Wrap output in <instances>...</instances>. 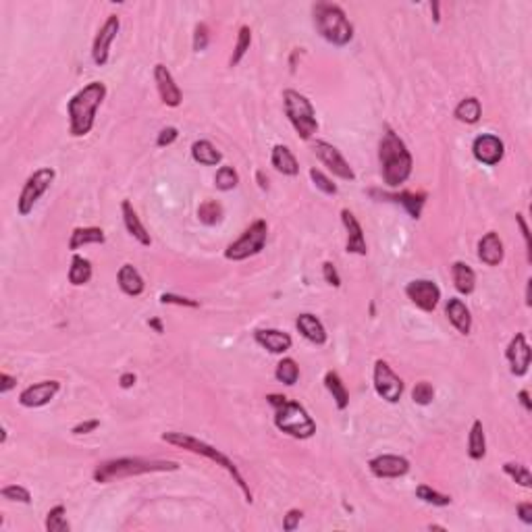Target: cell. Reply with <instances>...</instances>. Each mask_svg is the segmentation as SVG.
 Listing matches in <instances>:
<instances>
[{"label":"cell","mask_w":532,"mask_h":532,"mask_svg":"<svg viewBox=\"0 0 532 532\" xmlns=\"http://www.w3.org/2000/svg\"><path fill=\"white\" fill-rule=\"evenodd\" d=\"M378 162H380V175L383 181L389 188H400L404 186L409 175L414 160L407 150L406 142L387 125L383 131V137L378 142Z\"/></svg>","instance_id":"cell-1"},{"label":"cell","mask_w":532,"mask_h":532,"mask_svg":"<svg viewBox=\"0 0 532 532\" xmlns=\"http://www.w3.org/2000/svg\"><path fill=\"white\" fill-rule=\"evenodd\" d=\"M106 98V86L102 81H90L67 104L69 111V133L73 137H86L96 125V111Z\"/></svg>","instance_id":"cell-2"},{"label":"cell","mask_w":532,"mask_h":532,"mask_svg":"<svg viewBox=\"0 0 532 532\" xmlns=\"http://www.w3.org/2000/svg\"><path fill=\"white\" fill-rule=\"evenodd\" d=\"M162 441H164V443H169V445L181 447V449H186V451H189V453L202 455V458H206L208 462H213V464H217V466H220L222 470H227V472H229V476L233 478V482L242 489V493H244L246 501H248V503L254 501L250 485H248V482H246V478L242 476V472H239V468L235 466V462H233L229 455H225L220 449L213 447V445H208L206 441H200L198 437H191V435H188V433H175V431L164 433V435H162Z\"/></svg>","instance_id":"cell-3"},{"label":"cell","mask_w":532,"mask_h":532,"mask_svg":"<svg viewBox=\"0 0 532 532\" xmlns=\"http://www.w3.org/2000/svg\"><path fill=\"white\" fill-rule=\"evenodd\" d=\"M179 464L173 460H157V458H117L98 464L94 470V480L100 485L123 480L131 476L152 474V472H175Z\"/></svg>","instance_id":"cell-4"},{"label":"cell","mask_w":532,"mask_h":532,"mask_svg":"<svg viewBox=\"0 0 532 532\" xmlns=\"http://www.w3.org/2000/svg\"><path fill=\"white\" fill-rule=\"evenodd\" d=\"M268 404L275 407V426L293 438H310L316 433V422L308 409L279 393L266 395Z\"/></svg>","instance_id":"cell-5"},{"label":"cell","mask_w":532,"mask_h":532,"mask_svg":"<svg viewBox=\"0 0 532 532\" xmlns=\"http://www.w3.org/2000/svg\"><path fill=\"white\" fill-rule=\"evenodd\" d=\"M314 28L329 44L347 46L353 40V26L349 23L345 11L333 2H316L312 9Z\"/></svg>","instance_id":"cell-6"},{"label":"cell","mask_w":532,"mask_h":532,"mask_svg":"<svg viewBox=\"0 0 532 532\" xmlns=\"http://www.w3.org/2000/svg\"><path fill=\"white\" fill-rule=\"evenodd\" d=\"M283 106H285V115L295 129V133L302 140H312V135L318 131V119H316L312 102L295 90H285L283 92Z\"/></svg>","instance_id":"cell-7"},{"label":"cell","mask_w":532,"mask_h":532,"mask_svg":"<svg viewBox=\"0 0 532 532\" xmlns=\"http://www.w3.org/2000/svg\"><path fill=\"white\" fill-rule=\"evenodd\" d=\"M266 237H268V225H266V220H254L250 227L242 233V237L237 242H233V244L227 246L225 258L233 260V262L248 260V258L264 250Z\"/></svg>","instance_id":"cell-8"},{"label":"cell","mask_w":532,"mask_h":532,"mask_svg":"<svg viewBox=\"0 0 532 532\" xmlns=\"http://www.w3.org/2000/svg\"><path fill=\"white\" fill-rule=\"evenodd\" d=\"M57 177V171L50 169V166H44V169H38L33 171L32 175L28 177L26 186L19 193V200H17V213L21 217H28L33 210V206L38 204V200L50 189L52 181Z\"/></svg>","instance_id":"cell-9"},{"label":"cell","mask_w":532,"mask_h":532,"mask_svg":"<svg viewBox=\"0 0 532 532\" xmlns=\"http://www.w3.org/2000/svg\"><path fill=\"white\" fill-rule=\"evenodd\" d=\"M375 391L380 400H385L387 404H397L404 395V380L391 370V366L385 360H376L375 373Z\"/></svg>","instance_id":"cell-10"},{"label":"cell","mask_w":532,"mask_h":532,"mask_svg":"<svg viewBox=\"0 0 532 532\" xmlns=\"http://www.w3.org/2000/svg\"><path fill=\"white\" fill-rule=\"evenodd\" d=\"M312 150L314 154L318 157V160H320L335 177H339V179H344V181H353V179H356L353 169L349 166V162L345 160L344 154H341L333 144H329V142H324V140H316Z\"/></svg>","instance_id":"cell-11"},{"label":"cell","mask_w":532,"mask_h":532,"mask_svg":"<svg viewBox=\"0 0 532 532\" xmlns=\"http://www.w3.org/2000/svg\"><path fill=\"white\" fill-rule=\"evenodd\" d=\"M121 30V19L117 15H108L102 28L98 30L92 44V61L96 67H104L111 59V44L117 40V33Z\"/></svg>","instance_id":"cell-12"},{"label":"cell","mask_w":532,"mask_h":532,"mask_svg":"<svg viewBox=\"0 0 532 532\" xmlns=\"http://www.w3.org/2000/svg\"><path fill=\"white\" fill-rule=\"evenodd\" d=\"M406 295L407 300L420 308L422 312H433L438 306V300H441V289L435 281H429V279H416V281H409L406 285Z\"/></svg>","instance_id":"cell-13"},{"label":"cell","mask_w":532,"mask_h":532,"mask_svg":"<svg viewBox=\"0 0 532 532\" xmlns=\"http://www.w3.org/2000/svg\"><path fill=\"white\" fill-rule=\"evenodd\" d=\"M531 345L524 333H516L505 349V358L509 362V373L514 376H524L531 368Z\"/></svg>","instance_id":"cell-14"},{"label":"cell","mask_w":532,"mask_h":532,"mask_svg":"<svg viewBox=\"0 0 532 532\" xmlns=\"http://www.w3.org/2000/svg\"><path fill=\"white\" fill-rule=\"evenodd\" d=\"M472 154L474 158L480 162V164H487V166H495L499 164L503 157H505V144L501 142L497 135L493 133H482L474 140L472 144Z\"/></svg>","instance_id":"cell-15"},{"label":"cell","mask_w":532,"mask_h":532,"mask_svg":"<svg viewBox=\"0 0 532 532\" xmlns=\"http://www.w3.org/2000/svg\"><path fill=\"white\" fill-rule=\"evenodd\" d=\"M59 391H61L59 380H40V383H33L30 387H26L19 393V404L23 407H42L50 404Z\"/></svg>","instance_id":"cell-16"},{"label":"cell","mask_w":532,"mask_h":532,"mask_svg":"<svg viewBox=\"0 0 532 532\" xmlns=\"http://www.w3.org/2000/svg\"><path fill=\"white\" fill-rule=\"evenodd\" d=\"M368 470L373 472L376 478H400L406 476L409 472V462L404 455H393V453H385V455H376L368 462Z\"/></svg>","instance_id":"cell-17"},{"label":"cell","mask_w":532,"mask_h":532,"mask_svg":"<svg viewBox=\"0 0 532 532\" xmlns=\"http://www.w3.org/2000/svg\"><path fill=\"white\" fill-rule=\"evenodd\" d=\"M154 81H157L160 100H162L166 106L175 108V106L181 104L183 94H181V90H179V86L175 84V77H173V73L169 71L166 64L158 63L157 67H154Z\"/></svg>","instance_id":"cell-18"},{"label":"cell","mask_w":532,"mask_h":532,"mask_svg":"<svg viewBox=\"0 0 532 532\" xmlns=\"http://www.w3.org/2000/svg\"><path fill=\"white\" fill-rule=\"evenodd\" d=\"M341 222H344L345 231H347V244H345V251L347 254H358V256H366L368 251V244L362 231L360 220L356 219V215L351 210L344 208L341 210Z\"/></svg>","instance_id":"cell-19"},{"label":"cell","mask_w":532,"mask_h":532,"mask_svg":"<svg viewBox=\"0 0 532 532\" xmlns=\"http://www.w3.org/2000/svg\"><path fill=\"white\" fill-rule=\"evenodd\" d=\"M254 339H256V344L268 349L271 353H285L293 345L291 335L285 331H279V329H260L254 333Z\"/></svg>","instance_id":"cell-20"},{"label":"cell","mask_w":532,"mask_h":532,"mask_svg":"<svg viewBox=\"0 0 532 532\" xmlns=\"http://www.w3.org/2000/svg\"><path fill=\"white\" fill-rule=\"evenodd\" d=\"M478 258L480 262H485L487 266H499L505 258V248L503 242L495 231H489L487 235L480 237L478 242Z\"/></svg>","instance_id":"cell-21"},{"label":"cell","mask_w":532,"mask_h":532,"mask_svg":"<svg viewBox=\"0 0 532 532\" xmlns=\"http://www.w3.org/2000/svg\"><path fill=\"white\" fill-rule=\"evenodd\" d=\"M370 193H373V196H378L380 200L402 204L412 219H420L422 206H424V202H426V193H412V191H402V193H378L375 189H373Z\"/></svg>","instance_id":"cell-22"},{"label":"cell","mask_w":532,"mask_h":532,"mask_svg":"<svg viewBox=\"0 0 532 532\" xmlns=\"http://www.w3.org/2000/svg\"><path fill=\"white\" fill-rule=\"evenodd\" d=\"M121 215H123V222H125L127 233H129L137 244H142V246H146V248L152 246L150 233H148L146 227L142 225V220H140L135 208H133V204H131L129 200H123V204H121Z\"/></svg>","instance_id":"cell-23"},{"label":"cell","mask_w":532,"mask_h":532,"mask_svg":"<svg viewBox=\"0 0 532 532\" xmlns=\"http://www.w3.org/2000/svg\"><path fill=\"white\" fill-rule=\"evenodd\" d=\"M295 327H298V331L302 333V337L308 339V341L314 345H324L327 344V339H329L324 324L310 312L300 314V316L295 318Z\"/></svg>","instance_id":"cell-24"},{"label":"cell","mask_w":532,"mask_h":532,"mask_svg":"<svg viewBox=\"0 0 532 532\" xmlns=\"http://www.w3.org/2000/svg\"><path fill=\"white\" fill-rule=\"evenodd\" d=\"M445 314H447V320L458 329V333L470 335V331H472V314H470L468 306L460 298H451L447 302Z\"/></svg>","instance_id":"cell-25"},{"label":"cell","mask_w":532,"mask_h":532,"mask_svg":"<svg viewBox=\"0 0 532 532\" xmlns=\"http://www.w3.org/2000/svg\"><path fill=\"white\" fill-rule=\"evenodd\" d=\"M117 281H119V287L125 295H131V298H137L144 293L146 289V283H144V277L140 275V271L133 266V264H123L117 273Z\"/></svg>","instance_id":"cell-26"},{"label":"cell","mask_w":532,"mask_h":532,"mask_svg":"<svg viewBox=\"0 0 532 532\" xmlns=\"http://www.w3.org/2000/svg\"><path fill=\"white\" fill-rule=\"evenodd\" d=\"M271 164L275 166V171H279L281 175H287V177H295L300 173V164L293 157V152L283 146V144H277L273 148V154H271Z\"/></svg>","instance_id":"cell-27"},{"label":"cell","mask_w":532,"mask_h":532,"mask_svg":"<svg viewBox=\"0 0 532 532\" xmlns=\"http://www.w3.org/2000/svg\"><path fill=\"white\" fill-rule=\"evenodd\" d=\"M106 242V235L100 227H77L73 229L71 233V239H69V250L75 251L84 246H90V244H104Z\"/></svg>","instance_id":"cell-28"},{"label":"cell","mask_w":532,"mask_h":532,"mask_svg":"<svg viewBox=\"0 0 532 532\" xmlns=\"http://www.w3.org/2000/svg\"><path fill=\"white\" fill-rule=\"evenodd\" d=\"M451 277H453V285L458 289V293L462 295H470L476 289V273L470 268L466 262H453L451 264Z\"/></svg>","instance_id":"cell-29"},{"label":"cell","mask_w":532,"mask_h":532,"mask_svg":"<svg viewBox=\"0 0 532 532\" xmlns=\"http://www.w3.org/2000/svg\"><path fill=\"white\" fill-rule=\"evenodd\" d=\"M191 158H193L198 164L217 166L220 160H222V154L217 150V146L210 144L208 140H198V142H193V146H191Z\"/></svg>","instance_id":"cell-30"},{"label":"cell","mask_w":532,"mask_h":532,"mask_svg":"<svg viewBox=\"0 0 532 532\" xmlns=\"http://www.w3.org/2000/svg\"><path fill=\"white\" fill-rule=\"evenodd\" d=\"M468 455L470 460H474V462H480L487 455V437H485L482 420H474L472 422L468 437Z\"/></svg>","instance_id":"cell-31"},{"label":"cell","mask_w":532,"mask_h":532,"mask_svg":"<svg viewBox=\"0 0 532 532\" xmlns=\"http://www.w3.org/2000/svg\"><path fill=\"white\" fill-rule=\"evenodd\" d=\"M324 387H327V391L333 395L337 409H341V412L347 409V406H349V393H347V389H345V383L341 380L339 373L329 370V373L324 375Z\"/></svg>","instance_id":"cell-32"},{"label":"cell","mask_w":532,"mask_h":532,"mask_svg":"<svg viewBox=\"0 0 532 532\" xmlns=\"http://www.w3.org/2000/svg\"><path fill=\"white\" fill-rule=\"evenodd\" d=\"M92 273H94L92 271V262L88 258L75 254L73 260H71V266H69V283L75 285V287L86 285V283H90V279H92Z\"/></svg>","instance_id":"cell-33"},{"label":"cell","mask_w":532,"mask_h":532,"mask_svg":"<svg viewBox=\"0 0 532 532\" xmlns=\"http://www.w3.org/2000/svg\"><path fill=\"white\" fill-rule=\"evenodd\" d=\"M455 119L458 121H462V123H466V125H474V123H478L480 121V117H482V106H480V100L478 98H474V96H470V98H464L458 106H455Z\"/></svg>","instance_id":"cell-34"},{"label":"cell","mask_w":532,"mask_h":532,"mask_svg":"<svg viewBox=\"0 0 532 532\" xmlns=\"http://www.w3.org/2000/svg\"><path fill=\"white\" fill-rule=\"evenodd\" d=\"M275 376L277 380L287 385V387H293L300 378V366L293 358H283L281 362L277 364V370H275Z\"/></svg>","instance_id":"cell-35"},{"label":"cell","mask_w":532,"mask_h":532,"mask_svg":"<svg viewBox=\"0 0 532 532\" xmlns=\"http://www.w3.org/2000/svg\"><path fill=\"white\" fill-rule=\"evenodd\" d=\"M46 531L48 532H69L71 524L67 520V509L64 505H55L48 514H46Z\"/></svg>","instance_id":"cell-36"},{"label":"cell","mask_w":532,"mask_h":532,"mask_svg":"<svg viewBox=\"0 0 532 532\" xmlns=\"http://www.w3.org/2000/svg\"><path fill=\"white\" fill-rule=\"evenodd\" d=\"M503 472L516 482V485H520V487H524V489H531L532 487V474L528 466H524V464H520V462H505L503 464Z\"/></svg>","instance_id":"cell-37"},{"label":"cell","mask_w":532,"mask_h":532,"mask_svg":"<svg viewBox=\"0 0 532 532\" xmlns=\"http://www.w3.org/2000/svg\"><path fill=\"white\" fill-rule=\"evenodd\" d=\"M250 46H251L250 26H242V28H239V33H237V44H235V50H233V55H231V59H229V64H231V67H237V64L242 63V59L248 55Z\"/></svg>","instance_id":"cell-38"},{"label":"cell","mask_w":532,"mask_h":532,"mask_svg":"<svg viewBox=\"0 0 532 532\" xmlns=\"http://www.w3.org/2000/svg\"><path fill=\"white\" fill-rule=\"evenodd\" d=\"M222 217H225V213H222V206H220L217 200H206L198 208V219H200V222L208 225V227L220 222Z\"/></svg>","instance_id":"cell-39"},{"label":"cell","mask_w":532,"mask_h":532,"mask_svg":"<svg viewBox=\"0 0 532 532\" xmlns=\"http://www.w3.org/2000/svg\"><path fill=\"white\" fill-rule=\"evenodd\" d=\"M416 497L429 505H435V507H447L451 505V497L445 495V493H438L437 489L429 487V485H420L416 487Z\"/></svg>","instance_id":"cell-40"},{"label":"cell","mask_w":532,"mask_h":532,"mask_svg":"<svg viewBox=\"0 0 532 532\" xmlns=\"http://www.w3.org/2000/svg\"><path fill=\"white\" fill-rule=\"evenodd\" d=\"M215 186L220 191H231L239 186V175L233 166H220L215 175Z\"/></svg>","instance_id":"cell-41"},{"label":"cell","mask_w":532,"mask_h":532,"mask_svg":"<svg viewBox=\"0 0 532 532\" xmlns=\"http://www.w3.org/2000/svg\"><path fill=\"white\" fill-rule=\"evenodd\" d=\"M412 400H414V404H418V406H429V404H433V400H435V387H433L429 380L416 383V387L412 389Z\"/></svg>","instance_id":"cell-42"},{"label":"cell","mask_w":532,"mask_h":532,"mask_svg":"<svg viewBox=\"0 0 532 532\" xmlns=\"http://www.w3.org/2000/svg\"><path fill=\"white\" fill-rule=\"evenodd\" d=\"M0 495H2L4 499L17 501V503H26V505H30V503H32V493H30L26 487H21V485H6V487H2V489H0Z\"/></svg>","instance_id":"cell-43"},{"label":"cell","mask_w":532,"mask_h":532,"mask_svg":"<svg viewBox=\"0 0 532 532\" xmlns=\"http://www.w3.org/2000/svg\"><path fill=\"white\" fill-rule=\"evenodd\" d=\"M310 179H312V183L316 186V188L320 189L322 193H327V196H335L339 189H337V186L322 173V171H318V169H310Z\"/></svg>","instance_id":"cell-44"},{"label":"cell","mask_w":532,"mask_h":532,"mask_svg":"<svg viewBox=\"0 0 532 532\" xmlns=\"http://www.w3.org/2000/svg\"><path fill=\"white\" fill-rule=\"evenodd\" d=\"M208 40H210L208 26H206V23H198V26H196V32H193V50H196V52L206 50Z\"/></svg>","instance_id":"cell-45"},{"label":"cell","mask_w":532,"mask_h":532,"mask_svg":"<svg viewBox=\"0 0 532 532\" xmlns=\"http://www.w3.org/2000/svg\"><path fill=\"white\" fill-rule=\"evenodd\" d=\"M302 518H304V511L302 509H289L285 516H283V531L285 532H293L298 526H300V522H302Z\"/></svg>","instance_id":"cell-46"},{"label":"cell","mask_w":532,"mask_h":532,"mask_svg":"<svg viewBox=\"0 0 532 532\" xmlns=\"http://www.w3.org/2000/svg\"><path fill=\"white\" fill-rule=\"evenodd\" d=\"M160 302L162 304H175V306H188V308H198L200 306V302L189 300V298H181V295H175V293H162Z\"/></svg>","instance_id":"cell-47"},{"label":"cell","mask_w":532,"mask_h":532,"mask_svg":"<svg viewBox=\"0 0 532 532\" xmlns=\"http://www.w3.org/2000/svg\"><path fill=\"white\" fill-rule=\"evenodd\" d=\"M179 137V131H177V127H164V129H160V133H158L157 137V146L158 148H164V146H171L175 140Z\"/></svg>","instance_id":"cell-48"},{"label":"cell","mask_w":532,"mask_h":532,"mask_svg":"<svg viewBox=\"0 0 532 532\" xmlns=\"http://www.w3.org/2000/svg\"><path fill=\"white\" fill-rule=\"evenodd\" d=\"M322 277H324V281L329 283L331 287H341V277H339V273H337V268H335L333 262H324L322 264Z\"/></svg>","instance_id":"cell-49"},{"label":"cell","mask_w":532,"mask_h":532,"mask_svg":"<svg viewBox=\"0 0 532 532\" xmlns=\"http://www.w3.org/2000/svg\"><path fill=\"white\" fill-rule=\"evenodd\" d=\"M516 222H518V227H520V231H522V235H524V244H526V258H528V262H532L531 231H528V225H526L524 215H516Z\"/></svg>","instance_id":"cell-50"},{"label":"cell","mask_w":532,"mask_h":532,"mask_svg":"<svg viewBox=\"0 0 532 532\" xmlns=\"http://www.w3.org/2000/svg\"><path fill=\"white\" fill-rule=\"evenodd\" d=\"M98 426H100V420H86V422L75 424V426L71 429V433H73V435H90V433H94Z\"/></svg>","instance_id":"cell-51"},{"label":"cell","mask_w":532,"mask_h":532,"mask_svg":"<svg viewBox=\"0 0 532 532\" xmlns=\"http://www.w3.org/2000/svg\"><path fill=\"white\" fill-rule=\"evenodd\" d=\"M518 516L524 524H532V503L531 501H524V503H518Z\"/></svg>","instance_id":"cell-52"},{"label":"cell","mask_w":532,"mask_h":532,"mask_svg":"<svg viewBox=\"0 0 532 532\" xmlns=\"http://www.w3.org/2000/svg\"><path fill=\"white\" fill-rule=\"evenodd\" d=\"M15 385H17L15 376H11L9 373H0V393H9Z\"/></svg>","instance_id":"cell-53"},{"label":"cell","mask_w":532,"mask_h":532,"mask_svg":"<svg viewBox=\"0 0 532 532\" xmlns=\"http://www.w3.org/2000/svg\"><path fill=\"white\" fill-rule=\"evenodd\" d=\"M135 380H137V376L133 375V373H123V375L119 376V385H121V389H131V387L135 385Z\"/></svg>","instance_id":"cell-54"},{"label":"cell","mask_w":532,"mask_h":532,"mask_svg":"<svg viewBox=\"0 0 532 532\" xmlns=\"http://www.w3.org/2000/svg\"><path fill=\"white\" fill-rule=\"evenodd\" d=\"M518 400H520V404L524 406L526 412H532V402H531V393L526 391V389H522L520 393H518Z\"/></svg>","instance_id":"cell-55"},{"label":"cell","mask_w":532,"mask_h":532,"mask_svg":"<svg viewBox=\"0 0 532 532\" xmlns=\"http://www.w3.org/2000/svg\"><path fill=\"white\" fill-rule=\"evenodd\" d=\"M148 324L157 331L158 335H160V333H164V327H162V322H160L158 318H150V320H148Z\"/></svg>","instance_id":"cell-56"},{"label":"cell","mask_w":532,"mask_h":532,"mask_svg":"<svg viewBox=\"0 0 532 532\" xmlns=\"http://www.w3.org/2000/svg\"><path fill=\"white\" fill-rule=\"evenodd\" d=\"M256 177H258V186H260V188L268 189V179H264V173H262V171H258Z\"/></svg>","instance_id":"cell-57"},{"label":"cell","mask_w":532,"mask_h":532,"mask_svg":"<svg viewBox=\"0 0 532 532\" xmlns=\"http://www.w3.org/2000/svg\"><path fill=\"white\" fill-rule=\"evenodd\" d=\"M531 285H532V281L528 279V281H526V306H528V308H531V304H532V302H531Z\"/></svg>","instance_id":"cell-58"},{"label":"cell","mask_w":532,"mask_h":532,"mask_svg":"<svg viewBox=\"0 0 532 532\" xmlns=\"http://www.w3.org/2000/svg\"><path fill=\"white\" fill-rule=\"evenodd\" d=\"M431 11H433V15H435V21L438 23V19H441V17H438V2H433V4H431Z\"/></svg>","instance_id":"cell-59"},{"label":"cell","mask_w":532,"mask_h":532,"mask_svg":"<svg viewBox=\"0 0 532 532\" xmlns=\"http://www.w3.org/2000/svg\"><path fill=\"white\" fill-rule=\"evenodd\" d=\"M429 528H431V531H445V526H438V524H431Z\"/></svg>","instance_id":"cell-60"}]
</instances>
